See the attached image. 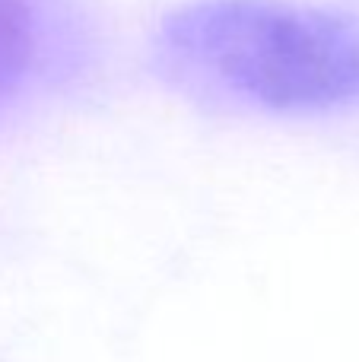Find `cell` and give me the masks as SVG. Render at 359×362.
Instances as JSON below:
<instances>
[{"label": "cell", "mask_w": 359, "mask_h": 362, "mask_svg": "<svg viewBox=\"0 0 359 362\" xmlns=\"http://www.w3.org/2000/svg\"><path fill=\"white\" fill-rule=\"evenodd\" d=\"M159 61L258 108L334 112L359 102V19L280 0H204L165 19Z\"/></svg>", "instance_id": "obj_1"}, {"label": "cell", "mask_w": 359, "mask_h": 362, "mask_svg": "<svg viewBox=\"0 0 359 362\" xmlns=\"http://www.w3.org/2000/svg\"><path fill=\"white\" fill-rule=\"evenodd\" d=\"M35 51V19L25 0H0V99L19 86Z\"/></svg>", "instance_id": "obj_2"}]
</instances>
